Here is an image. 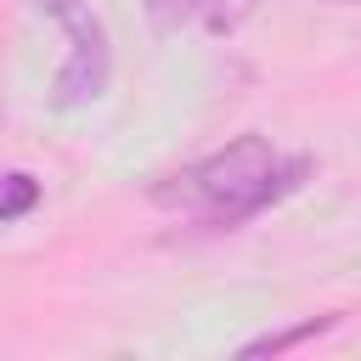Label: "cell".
I'll return each instance as SVG.
<instances>
[{
  "instance_id": "1",
  "label": "cell",
  "mask_w": 361,
  "mask_h": 361,
  "mask_svg": "<svg viewBox=\"0 0 361 361\" xmlns=\"http://www.w3.org/2000/svg\"><path fill=\"white\" fill-rule=\"evenodd\" d=\"M305 169H310L305 158H288L282 164L265 135H237L220 152L197 158L192 169L169 175L152 197L164 209H186V214H197L209 226H237V220L259 214L265 203H276L282 192H293Z\"/></svg>"
},
{
  "instance_id": "2",
  "label": "cell",
  "mask_w": 361,
  "mask_h": 361,
  "mask_svg": "<svg viewBox=\"0 0 361 361\" xmlns=\"http://www.w3.org/2000/svg\"><path fill=\"white\" fill-rule=\"evenodd\" d=\"M62 28H68V39H73V51H68V62H62V73H56V107H90L102 90H107V73H113V51H107V28L90 17V6L79 0V6H68L62 17H56Z\"/></svg>"
},
{
  "instance_id": "3",
  "label": "cell",
  "mask_w": 361,
  "mask_h": 361,
  "mask_svg": "<svg viewBox=\"0 0 361 361\" xmlns=\"http://www.w3.org/2000/svg\"><path fill=\"white\" fill-rule=\"evenodd\" d=\"M338 316H310V322H299V327H282V333H265V338H248L243 344V355H282V350H293V344H305V338H316V333H327Z\"/></svg>"
},
{
  "instance_id": "4",
  "label": "cell",
  "mask_w": 361,
  "mask_h": 361,
  "mask_svg": "<svg viewBox=\"0 0 361 361\" xmlns=\"http://www.w3.org/2000/svg\"><path fill=\"white\" fill-rule=\"evenodd\" d=\"M34 203H39V180H34V175H23V169L0 175V226H6V220H23Z\"/></svg>"
},
{
  "instance_id": "5",
  "label": "cell",
  "mask_w": 361,
  "mask_h": 361,
  "mask_svg": "<svg viewBox=\"0 0 361 361\" xmlns=\"http://www.w3.org/2000/svg\"><path fill=\"white\" fill-rule=\"evenodd\" d=\"M203 11H209V0H147L152 28H164V34L186 28V23H192V17H203Z\"/></svg>"
},
{
  "instance_id": "6",
  "label": "cell",
  "mask_w": 361,
  "mask_h": 361,
  "mask_svg": "<svg viewBox=\"0 0 361 361\" xmlns=\"http://www.w3.org/2000/svg\"><path fill=\"white\" fill-rule=\"evenodd\" d=\"M39 6H45L51 17H62V11H68V6H79V0H39Z\"/></svg>"
},
{
  "instance_id": "7",
  "label": "cell",
  "mask_w": 361,
  "mask_h": 361,
  "mask_svg": "<svg viewBox=\"0 0 361 361\" xmlns=\"http://www.w3.org/2000/svg\"><path fill=\"white\" fill-rule=\"evenodd\" d=\"M327 6H350V0H327Z\"/></svg>"
}]
</instances>
